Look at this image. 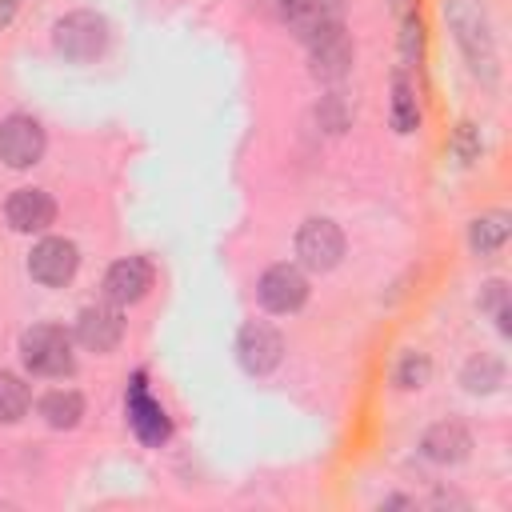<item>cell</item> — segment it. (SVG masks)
I'll return each mask as SVG.
<instances>
[{
	"instance_id": "obj_1",
	"label": "cell",
	"mask_w": 512,
	"mask_h": 512,
	"mask_svg": "<svg viewBox=\"0 0 512 512\" xmlns=\"http://www.w3.org/2000/svg\"><path fill=\"white\" fill-rule=\"evenodd\" d=\"M20 360L36 376H68L76 368L72 336L60 324H32L20 336Z\"/></svg>"
},
{
	"instance_id": "obj_2",
	"label": "cell",
	"mask_w": 512,
	"mask_h": 512,
	"mask_svg": "<svg viewBox=\"0 0 512 512\" xmlns=\"http://www.w3.org/2000/svg\"><path fill=\"white\" fill-rule=\"evenodd\" d=\"M52 44H56V52H60L64 60L88 64V60H96V56L108 48V24H104V16H96V12H88V8L68 12V16L56 20Z\"/></svg>"
},
{
	"instance_id": "obj_3",
	"label": "cell",
	"mask_w": 512,
	"mask_h": 512,
	"mask_svg": "<svg viewBox=\"0 0 512 512\" xmlns=\"http://www.w3.org/2000/svg\"><path fill=\"white\" fill-rule=\"evenodd\" d=\"M444 12H448V24L456 28V40H460V48L468 52L472 68L484 72V76H492V72H496V56H492V36H488L484 12L472 8L468 0H452Z\"/></svg>"
},
{
	"instance_id": "obj_4",
	"label": "cell",
	"mask_w": 512,
	"mask_h": 512,
	"mask_svg": "<svg viewBox=\"0 0 512 512\" xmlns=\"http://www.w3.org/2000/svg\"><path fill=\"white\" fill-rule=\"evenodd\" d=\"M296 256H300L304 268L328 272V268H336L340 256H344V232H340L332 220L312 216V220H304L300 232H296Z\"/></svg>"
},
{
	"instance_id": "obj_5",
	"label": "cell",
	"mask_w": 512,
	"mask_h": 512,
	"mask_svg": "<svg viewBox=\"0 0 512 512\" xmlns=\"http://www.w3.org/2000/svg\"><path fill=\"white\" fill-rule=\"evenodd\" d=\"M76 268H80V252H76V244L64 240V236H44V240L32 244V252H28V276H32L36 284L60 288V284H68V280L76 276Z\"/></svg>"
},
{
	"instance_id": "obj_6",
	"label": "cell",
	"mask_w": 512,
	"mask_h": 512,
	"mask_svg": "<svg viewBox=\"0 0 512 512\" xmlns=\"http://www.w3.org/2000/svg\"><path fill=\"white\" fill-rule=\"evenodd\" d=\"M256 296H260V304H264L268 312L288 316V312L304 308V300H308V276H304L296 264H272V268L260 272Z\"/></svg>"
},
{
	"instance_id": "obj_7",
	"label": "cell",
	"mask_w": 512,
	"mask_h": 512,
	"mask_svg": "<svg viewBox=\"0 0 512 512\" xmlns=\"http://www.w3.org/2000/svg\"><path fill=\"white\" fill-rule=\"evenodd\" d=\"M280 356H284V340H280V332L272 324L248 320L240 328V336H236V360H240V368L248 376H268L280 364Z\"/></svg>"
},
{
	"instance_id": "obj_8",
	"label": "cell",
	"mask_w": 512,
	"mask_h": 512,
	"mask_svg": "<svg viewBox=\"0 0 512 512\" xmlns=\"http://www.w3.org/2000/svg\"><path fill=\"white\" fill-rule=\"evenodd\" d=\"M124 404H128V424H132V432H136L144 444H164V440L172 436L168 412L160 408V400H152V392H148V384H144V372H136V376L128 380Z\"/></svg>"
},
{
	"instance_id": "obj_9",
	"label": "cell",
	"mask_w": 512,
	"mask_h": 512,
	"mask_svg": "<svg viewBox=\"0 0 512 512\" xmlns=\"http://www.w3.org/2000/svg\"><path fill=\"white\" fill-rule=\"evenodd\" d=\"M124 336V312L120 304L112 300H96L88 308H80L76 316V340L88 348V352H112Z\"/></svg>"
},
{
	"instance_id": "obj_10",
	"label": "cell",
	"mask_w": 512,
	"mask_h": 512,
	"mask_svg": "<svg viewBox=\"0 0 512 512\" xmlns=\"http://www.w3.org/2000/svg\"><path fill=\"white\" fill-rule=\"evenodd\" d=\"M44 156V128L32 116H8L0 120V160L8 168H32Z\"/></svg>"
},
{
	"instance_id": "obj_11",
	"label": "cell",
	"mask_w": 512,
	"mask_h": 512,
	"mask_svg": "<svg viewBox=\"0 0 512 512\" xmlns=\"http://www.w3.org/2000/svg\"><path fill=\"white\" fill-rule=\"evenodd\" d=\"M280 16L308 44L312 36L344 24V0H280Z\"/></svg>"
},
{
	"instance_id": "obj_12",
	"label": "cell",
	"mask_w": 512,
	"mask_h": 512,
	"mask_svg": "<svg viewBox=\"0 0 512 512\" xmlns=\"http://www.w3.org/2000/svg\"><path fill=\"white\" fill-rule=\"evenodd\" d=\"M4 220L12 232H44L56 220V200L44 188H16L4 200Z\"/></svg>"
},
{
	"instance_id": "obj_13",
	"label": "cell",
	"mask_w": 512,
	"mask_h": 512,
	"mask_svg": "<svg viewBox=\"0 0 512 512\" xmlns=\"http://www.w3.org/2000/svg\"><path fill=\"white\" fill-rule=\"evenodd\" d=\"M148 288H152V264L144 256H124L104 272V300H112L120 308L144 300Z\"/></svg>"
},
{
	"instance_id": "obj_14",
	"label": "cell",
	"mask_w": 512,
	"mask_h": 512,
	"mask_svg": "<svg viewBox=\"0 0 512 512\" xmlns=\"http://www.w3.org/2000/svg\"><path fill=\"white\" fill-rule=\"evenodd\" d=\"M308 60H312V72H316L320 80H340V76L348 72V64H352V44H348L344 24H336V28L320 32V36H312V40H308Z\"/></svg>"
},
{
	"instance_id": "obj_15",
	"label": "cell",
	"mask_w": 512,
	"mask_h": 512,
	"mask_svg": "<svg viewBox=\"0 0 512 512\" xmlns=\"http://www.w3.org/2000/svg\"><path fill=\"white\" fill-rule=\"evenodd\" d=\"M420 448H424V456L436 460V464H456V460L468 456L472 436H468L464 424H456V420H440V424H432V428L424 432Z\"/></svg>"
},
{
	"instance_id": "obj_16",
	"label": "cell",
	"mask_w": 512,
	"mask_h": 512,
	"mask_svg": "<svg viewBox=\"0 0 512 512\" xmlns=\"http://www.w3.org/2000/svg\"><path fill=\"white\" fill-rule=\"evenodd\" d=\"M40 416L48 428H76L80 416H84V396L72 392V388H56L40 400Z\"/></svg>"
},
{
	"instance_id": "obj_17",
	"label": "cell",
	"mask_w": 512,
	"mask_h": 512,
	"mask_svg": "<svg viewBox=\"0 0 512 512\" xmlns=\"http://www.w3.org/2000/svg\"><path fill=\"white\" fill-rule=\"evenodd\" d=\"M504 240H508V212H484V216H476L472 228H468V244H472L476 256L500 252Z\"/></svg>"
},
{
	"instance_id": "obj_18",
	"label": "cell",
	"mask_w": 512,
	"mask_h": 512,
	"mask_svg": "<svg viewBox=\"0 0 512 512\" xmlns=\"http://www.w3.org/2000/svg\"><path fill=\"white\" fill-rule=\"evenodd\" d=\"M28 404H32L28 384L16 372H0V424H16L28 412Z\"/></svg>"
},
{
	"instance_id": "obj_19",
	"label": "cell",
	"mask_w": 512,
	"mask_h": 512,
	"mask_svg": "<svg viewBox=\"0 0 512 512\" xmlns=\"http://www.w3.org/2000/svg\"><path fill=\"white\" fill-rule=\"evenodd\" d=\"M392 124H396V132H412L420 124V108H416L412 84L404 76L392 80Z\"/></svg>"
},
{
	"instance_id": "obj_20",
	"label": "cell",
	"mask_w": 512,
	"mask_h": 512,
	"mask_svg": "<svg viewBox=\"0 0 512 512\" xmlns=\"http://www.w3.org/2000/svg\"><path fill=\"white\" fill-rule=\"evenodd\" d=\"M500 380H504L500 360L476 356V360H468V368H464V384H468V392H492Z\"/></svg>"
},
{
	"instance_id": "obj_21",
	"label": "cell",
	"mask_w": 512,
	"mask_h": 512,
	"mask_svg": "<svg viewBox=\"0 0 512 512\" xmlns=\"http://www.w3.org/2000/svg\"><path fill=\"white\" fill-rule=\"evenodd\" d=\"M428 372H432V364H428L424 352H404L400 364H396V384L400 388H424Z\"/></svg>"
},
{
	"instance_id": "obj_22",
	"label": "cell",
	"mask_w": 512,
	"mask_h": 512,
	"mask_svg": "<svg viewBox=\"0 0 512 512\" xmlns=\"http://www.w3.org/2000/svg\"><path fill=\"white\" fill-rule=\"evenodd\" d=\"M400 52H404V60L408 64H416L420 60V52H424V24H420V16H400Z\"/></svg>"
},
{
	"instance_id": "obj_23",
	"label": "cell",
	"mask_w": 512,
	"mask_h": 512,
	"mask_svg": "<svg viewBox=\"0 0 512 512\" xmlns=\"http://www.w3.org/2000/svg\"><path fill=\"white\" fill-rule=\"evenodd\" d=\"M388 4H392L400 16H408V12H412V0H388Z\"/></svg>"
}]
</instances>
